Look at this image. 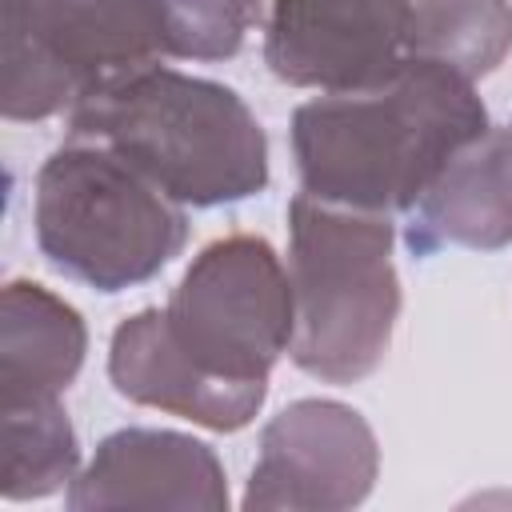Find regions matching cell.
<instances>
[{
    "instance_id": "obj_10",
    "label": "cell",
    "mask_w": 512,
    "mask_h": 512,
    "mask_svg": "<svg viewBox=\"0 0 512 512\" xmlns=\"http://www.w3.org/2000/svg\"><path fill=\"white\" fill-rule=\"evenodd\" d=\"M108 376L124 400L184 416L212 432L244 428L268 396V380H224L188 360L164 324V308L120 320L108 348Z\"/></svg>"
},
{
    "instance_id": "obj_3",
    "label": "cell",
    "mask_w": 512,
    "mask_h": 512,
    "mask_svg": "<svg viewBox=\"0 0 512 512\" xmlns=\"http://www.w3.org/2000/svg\"><path fill=\"white\" fill-rule=\"evenodd\" d=\"M384 212L340 208L308 192L288 204V276L296 304L292 364L328 384H356L380 368L400 316Z\"/></svg>"
},
{
    "instance_id": "obj_15",
    "label": "cell",
    "mask_w": 512,
    "mask_h": 512,
    "mask_svg": "<svg viewBox=\"0 0 512 512\" xmlns=\"http://www.w3.org/2000/svg\"><path fill=\"white\" fill-rule=\"evenodd\" d=\"M172 56L180 60H228L248 32L244 0H168Z\"/></svg>"
},
{
    "instance_id": "obj_9",
    "label": "cell",
    "mask_w": 512,
    "mask_h": 512,
    "mask_svg": "<svg viewBox=\"0 0 512 512\" xmlns=\"http://www.w3.org/2000/svg\"><path fill=\"white\" fill-rule=\"evenodd\" d=\"M72 512L96 508H228V480L216 452L168 428H120L68 484Z\"/></svg>"
},
{
    "instance_id": "obj_6",
    "label": "cell",
    "mask_w": 512,
    "mask_h": 512,
    "mask_svg": "<svg viewBox=\"0 0 512 512\" xmlns=\"http://www.w3.org/2000/svg\"><path fill=\"white\" fill-rule=\"evenodd\" d=\"M180 352L224 380H268L292 348V276L260 236L232 232L200 248L164 304Z\"/></svg>"
},
{
    "instance_id": "obj_13",
    "label": "cell",
    "mask_w": 512,
    "mask_h": 512,
    "mask_svg": "<svg viewBox=\"0 0 512 512\" xmlns=\"http://www.w3.org/2000/svg\"><path fill=\"white\" fill-rule=\"evenodd\" d=\"M4 412V500H40L76 480L80 448L60 400L8 404Z\"/></svg>"
},
{
    "instance_id": "obj_5",
    "label": "cell",
    "mask_w": 512,
    "mask_h": 512,
    "mask_svg": "<svg viewBox=\"0 0 512 512\" xmlns=\"http://www.w3.org/2000/svg\"><path fill=\"white\" fill-rule=\"evenodd\" d=\"M160 56L168 0H4V116L48 120Z\"/></svg>"
},
{
    "instance_id": "obj_2",
    "label": "cell",
    "mask_w": 512,
    "mask_h": 512,
    "mask_svg": "<svg viewBox=\"0 0 512 512\" xmlns=\"http://www.w3.org/2000/svg\"><path fill=\"white\" fill-rule=\"evenodd\" d=\"M68 136L128 160L176 204H236L268 184V140L248 104L204 76L136 68L68 108Z\"/></svg>"
},
{
    "instance_id": "obj_7",
    "label": "cell",
    "mask_w": 512,
    "mask_h": 512,
    "mask_svg": "<svg viewBox=\"0 0 512 512\" xmlns=\"http://www.w3.org/2000/svg\"><path fill=\"white\" fill-rule=\"evenodd\" d=\"M272 76L316 92L388 80L412 60L416 0H244Z\"/></svg>"
},
{
    "instance_id": "obj_1",
    "label": "cell",
    "mask_w": 512,
    "mask_h": 512,
    "mask_svg": "<svg viewBox=\"0 0 512 512\" xmlns=\"http://www.w3.org/2000/svg\"><path fill=\"white\" fill-rule=\"evenodd\" d=\"M488 128L476 80L412 56L380 84L300 104L292 152L308 196L388 216L408 212L448 160Z\"/></svg>"
},
{
    "instance_id": "obj_11",
    "label": "cell",
    "mask_w": 512,
    "mask_h": 512,
    "mask_svg": "<svg viewBox=\"0 0 512 512\" xmlns=\"http://www.w3.org/2000/svg\"><path fill=\"white\" fill-rule=\"evenodd\" d=\"M408 248L432 256L444 244L456 248H504L512 244V132L488 128L460 148L428 192L408 208Z\"/></svg>"
},
{
    "instance_id": "obj_8",
    "label": "cell",
    "mask_w": 512,
    "mask_h": 512,
    "mask_svg": "<svg viewBox=\"0 0 512 512\" xmlns=\"http://www.w3.org/2000/svg\"><path fill=\"white\" fill-rule=\"evenodd\" d=\"M380 448L368 420L340 400H296L260 432L244 508L340 512L368 500Z\"/></svg>"
},
{
    "instance_id": "obj_12",
    "label": "cell",
    "mask_w": 512,
    "mask_h": 512,
    "mask_svg": "<svg viewBox=\"0 0 512 512\" xmlns=\"http://www.w3.org/2000/svg\"><path fill=\"white\" fill-rule=\"evenodd\" d=\"M88 352L84 320L36 280H12L0 296V408L60 400Z\"/></svg>"
},
{
    "instance_id": "obj_16",
    "label": "cell",
    "mask_w": 512,
    "mask_h": 512,
    "mask_svg": "<svg viewBox=\"0 0 512 512\" xmlns=\"http://www.w3.org/2000/svg\"><path fill=\"white\" fill-rule=\"evenodd\" d=\"M508 132H512V128H508Z\"/></svg>"
},
{
    "instance_id": "obj_4",
    "label": "cell",
    "mask_w": 512,
    "mask_h": 512,
    "mask_svg": "<svg viewBox=\"0 0 512 512\" xmlns=\"http://www.w3.org/2000/svg\"><path fill=\"white\" fill-rule=\"evenodd\" d=\"M32 220L44 260L96 292L152 280L188 240L184 204L104 144L72 136L36 176Z\"/></svg>"
},
{
    "instance_id": "obj_14",
    "label": "cell",
    "mask_w": 512,
    "mask_h": 512,
    "mask_svg": "<svg viewBox=\"0 0 512 512\" xmlns=\"http://www.w3.org/2000/svg\"><path fill=\"white\" fill-rule=\"evenodd\" d=\"M512 48L508 0H416L412 56L440 60L468 80L488 76Z\"/></svg>"
}]
</instances>
